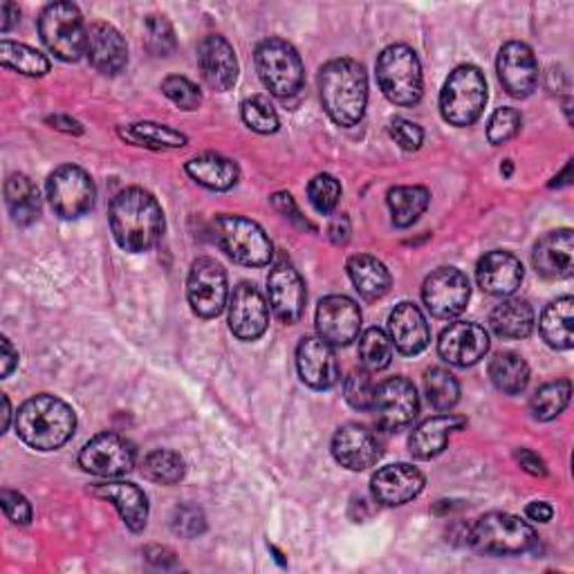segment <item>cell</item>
<instances>
[{
  "label": "cell",
  "mask_w": 574,
  "mask_h": 574,
  "mask_svg": "<svg viewBox=\"0 0 574 574\" xmlns=\"http://www.w3.org/2000/svg\"><path fill=\"white\" fill-rule=\"evenodd\" d=\"M111 229L117 245L130 254L153 250L164 233V211L160 203L139 186H128L111 203Z\"/></svg>",
  "instance_id": "6da1fadb"
},
{
  "label": "cell",
  "mask_w": 574,
  "mask_h": 574,
  "mask_svg": "<svg viewBox=\"0 0 574 574\" xmlns=\"http://www.w3.org/2000/svg\"><path fill=\"white\" fill-rule=\"evenodd\" d=\"M332 456L351 471H364L381 458V440L361 424H346L332 438Z\"/></svg>",
  "instance_id": "44dd1931"
},
{
  "label": "cell",
  "mask_w": 574,
  "mask_h": 574,
  "mask_svg": "<svg viewBox=\"0 0 574 574\" xmlns=\"http://www.w3.org/2000/svg\"><path fill=\"white\" fill-rule=\"evenodd\" d=\"M85 55L94 70L106 77H117L128 64V45L113 25L92 23L88 27Z\"/></svg>",
  "instance_id": "d4e9b609"
},
{
  "label": "cell",
  "mask_w": 574,
  "mask_h": 574,
  "mask_svg": "<svg viewBox=\"0 0 574 574\" xmlns=\"http://www.w3.org/2000/svg\"><path fill=\"white\" fill-rule=\"evenodd\" d=\"M490 325L501 340H525L535 330V310L528 301L505 299L492 310Z\"/></svg>",
  "instance_id": "4dcf8cb0"
},
{
  "label": "cell",
  "mask_w": 574,
  "mask_h": 574,
  "mask_svg": "<svg viewBox=\"0 0 574 574\" xmlns=\"http://www.w3.org/2000/svg\"><path fill=\"white\" fill-rule=\"evenodd\" d=\"M188 306L198 317L214 319L227 308L229 285L225 267L214 259H198L186 278Z\"/></svg>",
  "instance_id": "8fae6325"
},
{
  "label": "cell",
  "mask_w": 574,
  "mask_h": 574,
  "mask_svg": "<svg viewBox=\"0 0 574 574\" xmlns=\"http://www.w3.org/2000/svg\"><path fill=\"white\" fill-rule=\"evenodd\" d=\"M147 559L153 563V565H162V567H171L175 565V554L169 550V548H162V546H151L147 548Z\"/></svg>",
  "instance_id": "680465c9"
},
{
  "label": "cell",
  "mask_w": 574,
  "mask_h": 574,
  "mask_svg": "<svg viewBox=\"0 0 574 574\" xmlns=\"http://www.w3.org/2000/svg\"><path fill=\"white\" fill-rule=\"evenodd\" d=\"M370 411L375 413L377 424L384 431H400L409 426L420 411V400L413 381H409L406 377H391L381 381L375 391Z\"/></svg>",
  "instance_id": "7c38bea8"
},
{
  "label": "cell",
  "mask_w": 574,
  "mask_h": 574,
  "mask_svg": "<svg viewBox=\"0 0 574 574\" xmlns=\"http://www.w3.org/2000/svg\"><path fill=\"white\" fill-rule=\"evenodd\" d=\"M424 393L436 411H451L460 400V384L449 370L431 368L424 375Z\"/></svg>",
  "instance_id": "ab89813d"
},
{
  "label": "cell",
  "mask_w": 574,
  "mask_h": 574,
  "mask_svg": "<svg viewBox=\"0 0 574 574\" xmlns=\"http://www.w3.org/2000/svg\"><path fill=\"white\" fill-rule=\"evenodd\" d=\"M198 66L203 79L216 92H227L238 81V59L231 43L220 34H209L198 43Z\"/></svg>",
  "instance_id": "603a6c76"
},
{
  "label": "cell",
  "mask_w": 574,
  "mask_h": 574,
  "mask_svg": "<svg viewBox=\"0 0 574 574\" xmlns=\"http://www.w3.org/2000/svg\"><path fill=\"white\" fill-rule=\"evenodd\" d=\"M490 377L505 395H518L530 384V366L516 353H498L490 361Z\"/></svg>",
  "instance_id": "d590c367"
},
{
  "label": "cell",
  "mask_w": 574,
  "mask_h": 574,
  "mask_svg": "<svg viewBox=\"0 0 574 574\" xmlns=\"http://www.w3.org/2000/svg\"><path fill=\"white\" fill-rule=\"evenodd\" d=\"M393 359V342L384 330L370 328L359 337V361L368 372H379L389 368Z\"/></svg>",
  "instance_id": "60d3db41"
},
{
  "label": "cell",
  "mask_w": 574,
  "mask_h": 574,
  "mask_svg": "<svg viewBox=\"0 0 574 574\" xmlns=\"http://www.w3.org/2000/svg\"><path fill=\"white\" fill-rule=\"evenodd\" d=\"M267 297L272 312L287 325L297 323L306 310V283L301 274L287 263L278 261L267 276Z\"/></svg>",
  "instance_id": "e0dca14e"
},
{
  "label": "cell",
  "mask_w": 574,
  "mask_h": 574,
  "mask_svg": "<svg viewBox=\"0 0 574 574\" xmlns=\"http://www.w3.org/2000/svg\"><path fill=\"white\" fill-rule=\"evenodd\" d=\"M214 238L231 261L248 267L269 265L274 256L272 241L263 227L243 216H218L214 220Z\"/></svg>",
  "instance_id": "8992f818"
},
{
  "label": "cell",
  "mask_w": 574,
  "mask_h": 574,
  "mask_svg": "<svg viewBox=\"0 0 574 574\" xmlns=\"http://www.w3.org/2000/svg\"><path fill=\"white\" fill-rule=\"evenodd\" d=\"M256 72L276 97H292L303 85V61L283 38H265L256 47Z\"/></svg>",
  "instance_id": "9c48e42d"
},
{
  "label": "cell",
  "mask_w": 574,
  "mask_h": 574,
  "mask_svg": "<svg viewBox=\"0 0 574 574\" xmlns=\"http://www.w3.org/2000/svg\"><path fill=\"white\" fill-rule=\"evenodd\" d=\"M498 79L507 94L516 100H525L537 90L539 83V64L530 45L512 41L501 47L496 61Z\"/></svg>",
  "instance_id": "ac0fdd59"
},
{
  "label": "cell",
  "mask_w": 574,
  "mask_h": 574,
  "mask_svg": "<svg viewBox=\"0 0 574 574\" xmlns=\"http://www.w3.org/2000/svg\"><path fill=\"white\" fill-rule=\"evenodd\" d=\"M77 428V415L70 404L55 395H36L16 413L19 438L36 451L64 447Z\"/></svg>",
  "instance_id": "3957f363"
},
{
  "label": "cell",
  "mask_w": 574,
  "mask_h": 574,
  "mask_svg": "<svg viewBox=\"0 0 574 574\" xmlns=\"http://www.w3.org/2000/svg\"><path fill=\"white\" fill-rule=\"evenodd\" d=\"M520 124H523V117L516 108H498L492 119H490V126H487V137L492 144H505L509 141L512 137L518 135L520 130Z\"/></svg>",
  "instance_id": "681fc988"
},
{
  "label": "cell",
  "mask_w": 574,
  "mask_h": 574,
  "mask_svg": "<svg viewBox=\"0 0 574 574\" xmlns=\"http://www.w3.org/2000/svg\"><path fill=\"white\" fill-rule=\"evenodd\" d=\"M297 368L303 384L328 391L340 381V364L332 346L321 337H306L297 348Z\"/></svg>",
  "instance_id": "7402d4cb"
},
{
  "label": "cell",
  "mask_w": 574,
  "mask_h": 574,
  "mask_svg": "<svg viewBox=\"0 0 574 574\" xmlns=\"http://www.w3.org/2000/svg\"><path fill=\"white\" fill-rule=\"evenodd\" d=\"M0 505H3L5 516L14 523V525H27L32 520V505L27 503V498L19 492L12 490H3L0 494Z\"/></svg>",
  "instance_id": "816d5d0a"
},
{
  "label": "cell",
  "mask_w": 574,
  "mask_h": 574,
  "mask_svg": "<svg viewBox=\"0 0 574 574\" xmlns=\"http://www.w3.org/2000/svg\"><path fill=\"white\" fill-rule=\"evenodd\" d=\"M186 173L198 184L211 191H229L231 186H236L238 177H241V171H238L236 162L218 153H205V156L188 160Z\"/></svg>",
  "instance_id": "d6a6232c"
},
{
  "label": "cell",
  "mask_w": 574,
  "mask_h": 574,
  "mask_svg": "<svg viewBox=\"0 0 574 574\" xmlns=\"http://www.w3.org/2000/svg\"><path fill=\"white\" fill-rule=\"evenodd\" d=\"M272 203H274V207H276L285 218H290V220H295V222L308 227V222L301 218L299 207L295 205V198H292L290 194H276V196L272 198Z\"/></svg>",
  "instance_id": "11a10c76"
},
{
  "label": "cell",
  "mask_w": 574,
  "mask_h": 574,
  "mask_svg": "<svg viewBox=\"0 0 574 574\" xmlns=\"http://www.w3.org/2000/svg\"><path fill=\"white\" fill-rule=\"evenodd\" d=\"M340 198H342V184H340L337 177L321 173V175L312 177V182L308 184V200L323 216H328V214L337 209Z\"/></svg>",
  "instance_id": "7bdbcfd3"
},
{
  "label": "cell",
  "mask_w": 574,
  "mask_h": 574,
  "mask_svg": "<svg viewBox=\"0 0 574 574\" xmlns=\"http://www.w3.org/2000/svg\"><path fill=\"white\" fill-rule=\"evenodd\" d=\"M438 353L445 361L467 368L481 361L490 353V334L483 325L458 321L443 330Z\"/></svg>",
  "instance_id": "d6986e66"
},
{
  "label": "cell",
  "mask_w": 574,
  "mask_h": 574,
  "mask_svg": "<svg viewBox=\"0 0 574 574\" xmlns=\"http://www.w3.org/2000/svg\"><path fill=\"white\" fill-rule=\"evenodd\" d=\"M428 191L424 186H395L389 191L387 203L395 227H411L428 209Z\"/></svg>",
  "instance_id": "8d00e7d4"
},
{
  "label": "cell",
  "mask_w": 574,
  "mask_h": 574,
  "mask_svg": "<svg viewBox=\"0 0 574 574\" xmlns=\"http://www.w3.org/2000/svg\"><path fill=\"white\" fill-rule=\"evenodd\" d=\"M516 460L523 467V471H528L530 475H546L548 467L543 462V458L530 449H520L516 451Z\"/></svg>",
  "instance_id": "f5cc1de1"
},
{
  "label": "cell",
  "mask_w": 574,
  "mask_h": 574,
  "mask_svg": "<svg viewBox=\"0 0 574 574\" xmlns=\"http://www.w3.org/2000/svg\"><path fill=\"white\" fill-rule=\"evenodd\" d=\"M3 404H5V413H3V434L10 428V417H12V406H10V400L8 395H3Z\"/></svg>",
  "instance_id": "6125c7cd"
},
{
  "label": "cell",
  "mask_w": 574,
  "mask_h": 574,
  "mask_svg": "<svg viewBox=\"0 0 574 574\" xmlns=\"http://www.w3.org/2000/svg\"><path fill=\"white\" fill-rule=\"evenodd\" d=\"M426 485V478L424 473L413 467V464H389V467H381L370 481V490L372 496L379 505H387V507H398V505H406L413 498H417L422 494Z\"/></svg>",
  "instance_id": "ffe728a7"
},
{
  "label": "cell",
  "mask_w": 574,
  "mask_h": 574,
  "mask_svg": "<svg viewBox=\"0 0 574 574\" xmlns=\"http://www.w3.org/2000/svg\"><path fill=\"white\" fill-rule=\"evenodd\" d=\"M572 323H574V299L572 297H563L550 303L543 310L541 323H539L546 344L556 351H570L574 346Z\"/></svg>",
  "instance_id": "836d02e7"
},
{
  "label": "cell",
  "mask_w": 574,
  "mask_h": 574,
  "mask_svg": "<svg viewBox=\"0 0 574 574\" xmlns=\"http://www.w3.org/2000/svg\"><path fill=\"white\" fill-rule=\"evenodd\" d=\"M487 104V81L475 66L456 68L443 85L440 113L451 126H471Z\"/></svg>",
  "instance_id": "52a82bcc"
},
{
  "label": "cell",
  "mask_w": 574,
  "mask_h": 574,
  "mask_svg": "<svg viewBox=\"0 0 574 574\" xmlns=\"http://www.w3.org/2000/svg\"><path fill=\"white\" fill-rule=\"evenodd\" d=\"M348 276L355 285V290L366 301L381 299L391 287V274H389L387 265L375 256H368V254H357V256L348 259Z\"/></svg>",
  "instance_id": "f546056e"
},
{
  "label": "cell",
  "mask_w": 574,
  "mask_h": 574,
  "mask_svg": "<svg viewBox=\"0 0 574 574\" xmlns=\"http://www.w3.org/2000/svg\"><path fill=\"white\" fill-rule=\"evenodd\" d=\"M119 137L135 144V147L153 149V151L182 149L186 144V135L156 122H137V124L119 126Z\"/></svg>",
  "instance_id": "e575fe53"
},
{
  "label": "cell",
  "mask_w": 574,
  "mask_h": 574,
  "mask_svg": "<svg viewBox=\"0 0 574 574\" xmlns=\"http://www.w3.org/2000/svg\"><path fill=\"white\" fill-rule=\"evenodd\" d=\"M0 366H3V377H10L12 370L19 366V353L8 337L0 340Z\"/></svg>",
  "instance_id": "9f6ffc18"
},
{
  "label": "cell",
  "mask_w": 574,
  "mask_h": 574,
  "mask_svg": "<svg viewBox=\"0 0 574 574\" xmlns=\"http://www.w3.org/2000/svg\"><path fill=\"white\" fill-rule=\"evenodd\" d=\"M92 496L104 498L115 505L122 520L130 532H141L149 520V498L133 483H104L90 490Z\"/></svg>",
  "instance_id": "83f0119b"
},
{
  "label": "cell",
  "mask_w": 574,
  "mask_h": 574,
  "mask_svg": "<svg viewBox=\"0 0 574 574\" xmlns=\"http://www.w3.org/2000/svg\"><path fill=\"white\" fill-rule=\"evenodd\" d=\"M171 530L180 539H196V537L205 535V530H207L205 512L196 505L175 507V512L171 516Z\"/></svg>",
  "instance_id": "c3c4849f"
},
{
  "label": "cell",
  "mask_w": 574,
  "mask_h": 574,
  "mask_svg": "<svg viewBox=\"0 0 574 574\" xmlns=\"http://www.w3.org/2000/svg\"><path fill=\"white\" fill-rule=\"evenodd\" d=\"M184 473V458L171 449H156L141 460V475L158 485H177Z\"/></svg>",
  "instance_id": "f35d334b"
},
{
  "label": "cell",
  "mask_w": 574,
  "mask_h": 574,
  "mask_svg": "<svg viewBox=\"0 0 574 574\" xmlns=\"http://www.w3.org/2000/svg\"><path fill=\"white\" fill-rule=\"evenodd\" d=\"M269 325V306L259 287L252 283H241L233 287L229 299V328L238 340L256 342L263 337Z\"/></svg>",
  "instance_id": "2e32d148"
},
{
  "label": "cell",
  "mask_w": 574,
  "mask_h": 574,
  "mask_svg": "<svg viewBox=\"0 0 574 574\" xmlns=\"http://www.w3.org/2000/svg\"><path fill=\"white\" fill-rule=\"evenodd\" d=\"M0 61H3V68L25 77H43L50 72V61H47L45 55L25 43H14L8 38L0 43Z\"/></svg>",
  "instance_id": "74e56055"
},
{
  "label": "cell",
  "mask_w": 574,
  "mask_h": 574,
  "mask_svg": "<svg viewBox=\"0 0 574 574\" xmlns=\"http://www.w3.org/2000/svg\"><path fill=\"white\" fill-rule=\"evenodd\" d=\"M83 471L100 478H119L135 467V447L119 434H100L79 454Z\"/></svg>",
  "instance_id": "5bb4252c"
},
{
  "label": "cell",
  "mask_w": 574,
  "mask_h": 574,
  "mask_svg": "<svg viewBox=\"0 0 574 574\" xmlns=\"http://www.w3.org/2000/svg\"><path fill=\"white\" fill-rule=\"evenodd\" d=\"M321 102L330 119L340 126L361 122L368 104V77L361 64L353 59H334L319 74Z\"/></svg>",
  "instance_id": "7a4b0ae2"
},
{
  "label": "cell",
  "mask_w": 574,
  "mask_h": 574,
  "mask_svg": "<svg viewBox=\"0 0 574 574\" xmlns=\"http://www.w3.org/2000/svg\"><path fill=\"white\" fill-rule=\"evenodd\" d=\"M38 34L57 59L79 61L88 50V30L83 16L72 3H53L38 16Z\"/></svg>",
  "instance_id": "ba28073f"
},
{
  "label": "cell",
  "mask_w": 574,
  "mask_h": 574,
  "mask_svg": "<svg viewBox=\"0 0 574 574\" xmlns=\"http://www.w3.org/2000/svg\"><path fill=\"white\" fill-rule=\"evenodd\" d=\"M19 16H21V10L14 3H10V0H5V3L0 5V30L10 32L19 23Z\"/></svg>",
  "instance_id": "91938a15"
},
{
  "label": "cell",
  "mask_w": 574,
  "mask_h": 574,
  "mask_svg": "<svg viewBox=\"0 0 574 574\" xmlns=\"http://www.w3.org/2000/svg\"><path fill=\"white\" fill-rule=\"evenodd\" d=\"M478 285L492 297H512L523 283V265L509 252H490L475 267Z\"/></svg>",
  "instance_id": "484cf974"
},
{
  "label": "cell",
  "mask_w": 574,
  "mask_h": 574,
  "mask_svg": "<svg viewBox=\"0 0 574 574\" xmlns=\"http://www.w3.org/2000/svg\"><path fill=\"white\" fill-rule=\"evenodd\" d=\"M570 395H572V384L567 379H559V381H550V384H543L530 402V411L535 415V420L541 422H550L554 417H559L565 406L570 404Z\"/></svg>",
  "instance_id": "b9f144b4"
},
{
  "label": "cell",
  "mask_w": 574,
  "mask_h": 574,
  "mask_svg": "<svg viewBox=\"0 0 574 574\" xmlns=\"http://www.w3.org/2000/svg\"><path fill=\"white\" fill-rule=\"evenodd\" d=\"M537 532L518 516L505 512H492L478 518L469 530V543L483 554L492 556H518L537 546Z\"/></svg>",
  "instance_id": "277c9868"
},
{
  "label": "cell",
  "mask_w": 574,
  "mask_h": 574,
  "mask_svg": "<svg viewBox=\"0 0 574 574\" xmlns=\"http://www.w3.org/2000/svg\"><path fill=\"white\" fill-rule=\"evenodd\" d=\"M45 191L53 211L64 220H77L85 216L94 207V198H97L92 177L74 164L59 167L47 177Z\"/></svg>",
  "instance_id": "30bf717a"
},
{
  "label": "cell",
  "mask_w": 574,
  "mask_h": 574,
  "mask_svg": "<svg viewBox=\"0 0 574 574\" xmlns=\"http://www.w3.org/2000/svg\"><path fill=\"white\" fill-rule=\"evenodd\" d=\"M328 236L334 245H346L351 238V220L346 216H334L328 227Z\"/></svg>",
  "instance_id": "db71d44e"
},
{
  "label": "cell",
  "mask_w": 574,
  "mask_h": 574,
  "mask_svg": "<svg viewBox=\"0 0 574 574\" xmlns=\"http://www.w3.org/2000/svg\"><path fill=\"white\" fill-rule=\"evenodd\" d=\"M375 381L368 370H353L344 381L346 402L357 411H370L375 400Z\"/></svg>",
  "instance_id": "bcb514c9"
},
{
  "label": "cell",
  "mask_w": 574,
  "mask_h": 574,
  "mask_svg": "<svg viewBox=\"0 0 574 574\" xmlns=\"http://www.w3.org/2000/svg\"><path fill=\"white\" fill-rule=\"evenodd\" d=\"M5 205L12 220L21 227H27L41 216V196L36 184L23 175L14 173L5 182Z\"/></svg>",
  "instance_id": "1f68e13d"
},
{
  "label": "cell",
  "mask_w": 574,
  "mask_h": 574,
  "mask_svg": "<svg viewBox=\"0 0 574 574\" xmlns=\"http://www.w3.org/2000/svg\"><path fill=\"white\" fill-rule=\"evenodd\" d=\"M471 297L469 278L456 267H440L426 276L422 285V299L426 310L438 319H451L464 312Z\"/></svg>",
  "instance_id": "4fadbf2b"
},
{
  "label": "cell",
  "mask_w": 574,
  "mask_h": 574,
  "mask_svg": "<svg viewBox=\"0 0 574 574\" xmlns=\"http://www.w3.org/2000/svg\"><path fill=\"white\" fill-rule=\"evenodd\" d=\"M47 124H53V128L64 130V133H70V135H81V133H83V126H81L77 119L66 117V115H55V117L47 119Z\"/></svg>",
  "instance_id": "94428289"
},
{
  "label": "cell",
  "mask_w": 574,
  "mask_h": 574,
  "mask_svg": "<svg viewBox=\"0 0 574 574\" xmlns=\"http://www.w3.org/2000/svg\"><path fill=\"white\" fill-rule=\"evenodd\" d=\"M162 92L180 108V111H198L203 104V94L196 83H191L186 77L173 74L162 81Z\"/></svg>",
  "instance_id": "f6af8a7d"
},
{
  "label": "cell",
  "mask_w": 574,
  "mask_h": 574,
  "mask_svg": "<svg viewBox=\"0 0 574 574\" xmlns=\"http://www.w3.org/2000/svg\"><path fill=\"white\" fill-rule=\"evenodd\" d=\"M532 265L535 269L550 280H563L574 274V236L572 229H559L550 231L532 252Z\"/></svg>",
  "instance_id": "cb8c5ba5"
},
{
  "label": "cell",
  "mask_w": 574,
  "mask_h": 574,
  "mask_svg": "<svg viewBox=\"0 0 574 574\" xmlns=\"http://www.w3.org/2000/svg\"><path fill=\"white\" fill-rule=\"evenodd\" d=\"M377 83L389 102L415 106L422 100V66L413 47L389 45L377 59Z\"/></svg>",
  "instance_id": "5b68a950"
},
{
  "label": "cell",
  "mask_w": 574,
  "mask_h": 574,
  "mask_svg": "<svg viewBox=\"0 0 574 574\" xmlns=\"http://www.w3.org/2000/svg\"><path fill=\"white\" fill-rule=\"evenodd\" d=\"M241 115H243V122L254 130V133H261V135H269V133H276L278 130V115L274 111V106L269 104V100L265 97H252V100H245L243 106H241Z\"/></svg>",
  "instance_id": "ee69618b"
},
{
  "label": "cell",
  "mask_w": 574,
  "mask_h": 574,
  "mask_svg": "<svg viewBox=\"0 0 574 574\" xmlns=\"http://www.w3.org/2000/svg\"><path fill=\"white\" fill-rule=\"evenodd\" d=\"M391 342L402 355H420L428 342L431 330L415 303H400L389 317Z\"/></svg>",
  "instance_id": "f1b7e54d"
},
{
  "label": "cell",
  "mask_w": 574,
  "mask_h": 574,
  "mask_svg": "<svg viewBox=\"0 0 574 574\" xmlns=\"http://www.w3.org/2000/svg\"><path fill=\"white\" fill-rule=\"evenodd\" d=\"M501 171H503V175H505V177H509V175H512V171H514V167H512V160H505V167H501Z\"/></svg>",
  "instance_id": "be15d7a7"
},
{
  "label": "cell",
  "mask_w": 574,
  "mask_h": 574,
  "mask_svg": "<svg viewBox=\"0 0 574 574\" xmlns=\"http://www.w3.org/2000/svg\"><path fill=\"white\" fill-rule=\"evenodd\" d=\"M467 420L460 415H436L424 420L420 426L413 428L409 438V451L417 460H431L440 456L447 449L451 434L462 431Z\"/></svg>",
  "instance_id": "4316f807"
},
{
  "label": "cell",
  "mask_w": 574,
  "mask_h": 574,
  "mask_svg": "<svg viewBox=\"0 0 574 574\" xmlns=\"http://www.w3.org/2000/svg\"><path fill=\"white\" fill-rule=\"evenodd\" d=\"M317 332L332 348L353 344L361 332L359 306L342 295L325 297L317 308Z\"/></svg>",
  "instance_id": "9a60e30c"
},
{
  "label": "cell",
  "mask_w": 574,
  "mask_h": 574,
  "mask_svg": "<svg viewBox=\"0 0 574 574\" xmlns=\"http://www.w3.org/2000/svg\"><path fill=\"white\" fill-rule=\"evenodd\" d=\"M525 516H528L530 520H537V523H548V520H552L554 509H552L550 503L535 501V503H530L528 507H525Z\"/></svg>",
  "instance_id": "6f0895ef"
},
{
  "label": "cell",
  "mask_w": 574,
  "mask_h": 574,
  "mask_svg": "<svg viewBox=\"0 0 574 574\" xmlns=\"http://www.w3.org/2000/svg\"><path fill=\"white\" fill-rule=\"evenodd\" d=\"M391 137L395 139V144H400V149L404 151H417L422 147V141H424V130L409 122V119H402V117H395L391 122Z\"/></svg>",
  "instance_id": "f907efd6"
},
{
  "label": "cell",
  "mask_w": 574,
  "mask_h": 574,
  "mask_svg": "<svg viewBox=\"0 0 574 574\" xmlns=\"http://www.w3.org/2000/svg\"><path fill=\"white\" fill-rule=\"evenodd\" d=\"M144 27H147V47L156 57H169L175 50V32L167 16L153 14Z\"/></svg>",
  "instance_id": "7dc6e473"
}]
</instances>
